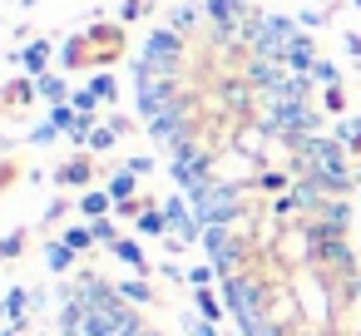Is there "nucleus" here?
Wrapping results in <instances>:
<instances>
[{"instance_id":"obj_1","label":"nucleus","mask_w":361,"mask_h":336,"mask_svg":"<svg viewBox=\"0 0 361 336\" xmlns=\"http://www.w3.org/2000/svg\"><path fill=\"white\" fill-rule=\"evenodd\" d=\"M124 50H129V30H124V20H94V25H85L80 35H70L65 45H60V65L75 75V70H94V75H104L109 65H119L124 60Z\"/></svg>"},{"instance_id":"obj_2","label":"nucleus","mask_w":361,"mask_h":336,"mask_svg":"<svg viewBox=\"0 0 361 336\" xmlns=\"http://www.w3.org/2000/svg\"><path fill=\"white\" fill-rule=\"evenodd\" d=\"M90 178H94V154H90V149L70 154V158L55 168V183H60V188H90Z\"/></svg>"},{"instance_id":"obj_3","label":"nucleus","mask_w":361,"mask_h":336,"mask_svg":"<svg viewBox=\"0 0 361 336\" xmlns=\"http://www.w3.org/2000/svg\"><path fill=\"white\" fill-rule=\"evenodd\" d=\"M35 80H11V85H0V114H11V109H25L35 104Z\"/></svg>"},{"instance_id":"obj_4","label":"nucleus","mask_w":361,"mask_h":336,"mask_svg":"<svg viewBox=\"0 0 361 336\" xmlns=\"http://www.w3.org/2000/svg\"><path fill=\"white\" fill-rule=\"evenodd\" d=\"M35 89H40V99H45L50 109H55V104H70V99H75V89L65 85V75H40V80H35Z\"/></svg>"},{"instance_id":"obj_5","label":"nucleus","mask_w":361,"mask_h":336,"mask_svg":"<svg viewBox=\"0 0 361 336\" xmlns=\"http://www.w3.org/2000/svg\"><path fill=\"white\" fill-rule=\"evenodd\" d=\"M75 208H80V213H85L90 223H94V218H109V208H114V198H109V188H85Z\"/></svg>"},{"instance_id":"obj_6","label":"nucleus","mask_w":361,"mask_h":336,"mask_svg":"<svg viewBox=\"0 0 361 336\" xmlns=\"http://www.w3.org/2000/svg\"><path fill=\"white\" fill-rule=\"evenodd\" d=\"M109 252H114V257H119V262H124V267H134V272H139V277H144V272H154V267H149V257H144V247H139V242H134V237H119V242H114V247H109Z\"/></svg>"},{"instance_id":"obj_7","label":"nucleus","mask_w":361,"mask_h":336,"mask_svg":"<svg viewBox=\"0 0 361 336\" xmlns=\"http://www.w3.org/2000/svg\"><path fill=\"white\" fill-rule=\"evenodd\" d=\"M109 198L114 203H129V198H139V173H129V168H119V173H109Z\"/></svg>"},{"instance_id":"obj_8","label":"nucleus","mask_w":361,"mask_h":336,"mask_svg":"<svg viewBox=\"0 0 361 336\" xmlns=\"http://www.w3.org/2000/svg\"><path fill=\"white\" fill-rule=\"evenodd\" d=\"M114 292H119L124 301H134V306H154V287H149L144 277H124V282H114Z\"/></svg>"},{"instance_id":"obj_9","label":"nucleus","mask_w":361,"mask_h":336,"mask_svg":"<svg viewBox=\"0 0 361 336\" xmlns=\"http://www.w3.org/2000/svg\"><path fill=\"white\" fill-rule=\"evenodd\" d=\"M20 65H25V70H30L35 80H40V75H50V45H45V40L25 45V50H20Z\"/></svg>"},{"instance_id":"obj_10","label":"nucleus","mask_w":361,"mask_h":336,"mask_svg":"<svg viewBox=\"0 0 361 336\" xmlns=\"http://www.w3.org/2000/svg\"><path fill=\"white\" fill-rule=\"evenodd\" d=\"M134 223H139V232H144V237H169V232H173V228H169V213H164V208H144V213H139Z\"/></svg>"},{"instance_id":"obj_11","label":"nucleus","mask_w":361,"mask_h":336,"mask_svg":"<svg viewBox=\"0 0 361 336\" xmlns=\"http://www.w3.org/2000/svg\"><path fill=\"white\" fill-rule=\"evenodd\" d=\"M193 306H198V316H208L213 326H218V321H223V311H228V306H223L208 287H193Z\"/></svg>"},{"instance_id":"obj_12","label":"nucleus","mask_w":361,"mask_h":336,"mask_svg":"<svg viewBox=\"0 0 361 336\" xmlns=\"http://www.w3.org/2000/svg\"><path fill=\"white\" fill-rule=\"evenodd\" d=\"M75 257H80V252H75V247H65L60 237L45 247V262H50V272H70V267H75Z\"/></svg>"},{"instance_id":"obj_13","label":"nucleus","mask_w":361,"mask_h":336,"mask_svg":"<svg viewBox=\"0 0 361 336\" xmlns=\"http://www.w3.org/2000/svg\"><path fill=\"white\" fill-rule=\"evenodd\" d=\"M336 144H346L351 154H361V119H356V114H346V119L336 124Z\"/></svg>"},{"instance_id":"obj_14","label":"nucleus","mask_w":361,"mask_h":336,"mask_svg":"<svg viewBox=\"0 0 361 336\" xmlns=\"http://www.w3.org/2000/svg\"><path fill=\"white\" fill-rule=\"evenodd\" d=\"M60 242H65V247H75V252H90V247H94V232H90V223H85V228H75V223H70V228L60 232Z\"/></svg>"},{"instance_id":"obj_15","label":"nucleus","mask_w":361,"mask_h":336,"mask_svg":"<svg viewBox=\"0 0 361 336\" xmlns=\"http://www.w3.org/2000/svg\"><path fill=\"white\" fill-rule=\"evenodd\" d=\"M119 144V129L114 124H94V134H90V154H104V149H114Z\"/></svg>"},{"instance_id":"obj_16","label":"nucleus","mask_w":361,"mask_h":336,"mask_svg":"<svg viewBox=\"0 0 361 336\" xmlns=\"http://www.w3.org/2000/svg\"><path fill=\"white\" fill-rule=\"evenodd\" d=\"M90 232H94V242H104V247H114V242H119L114 218H94V223H90Z\"/></svg>"},{"instance_id":"obj_17","label":"nucleus","mask_w":361,"mask_h":336,"mask_svg":"<svg viewBox=\"0 0 361 336\" xmlns=\"http://www.w3.org/2000/svg\"><path fill=\"white\" fill-rule=\"evenodd\" d=\"M183 336H223V331H218L208 316H193V311H188V316H183Z\"/></svg>"},{"instance_id":"obj_18","label":"nucleus","mask_w":361,"mask_h":336,"mask_svg":"<svg viewBox=\"0 0 361 336\" xmlns=\"http://www.w3.org/2000/svg\"><path fill=\"white\" fill-rule=\"evenodd\" d=\"M307 80H317L322 89H326V85H341V80H336V65H331V60H322V55H317V65H312V75H307Z\"/></svg>"},{"instance_id":"obj_19","label":"nucleus","mask_w":361,"mask_h":336,"mask_svg":"<svg viewBox=\"0 0 361 336\" xmlns=\"http://www.w3.org/2000/svg\"><path fill=\"white\" fill-rule=\"evenodd\" d=\"M144 15H154V0H124V11H119L124 25H129V20H144Z\"/></svg>"},{"instance_id":"obj_20","label":"nucleus","mask_w":361,"mask_h":336,"mask_svg":"<svg viewBox=\"0 0 361 336\" xmlns=\"http://www.w3.org/2000/svg\"><path fill=\"white\" fill-rule=\"evenodd\" d=\"M20 247H25V228H16L11 237H0V262H11V257H20Z\"/></svg>"},{"instance_id":"obj_21","label":"nucleus","mask_w":361,"mask_h":336,"mask_svg":"<svg viewBox=\"0 0 361 336\" xmlns=\"http://www.w3.org/2000/svg\"><path fill=\"white\" fill-rule=\"evenodd\" d=\"M322 104H326V114H346V89H341V85H326Z\"/></svg>"},{"instance_id":"obj_22","label":"nucleus","mask_w":361,"mask_h":336,"mask_svg":"<svg viewBox=\"0 0 361 336\" xmlns=\"http://www.w3.org/2000/svg\"><path fill=\"white\" fill-rule=\"evenodd\" d=\"M60 134H65L60 124H35V129H30V144H35V149H45V144H55Z\"/></svg>"},{"instance_id":"obj_23","label":"nucleus","mask_w":361,"mask_h":336,"mask_svg":"<svg viewBox=\"0 0 361 336\" xmlns=\"http://www.w3.org/2000/svg\"><path fill=\"white\" fill-rule=\"evenodd\" d=\"M90 89H94L99 99H114V94H119V85H114V75H109V70H104V75H94V80H90Z\"/></svg>"},{"instance_id":"obj_24","label":"nucleus","mask_w":361,"mask_h":336,"mask_svg":"<svg viewBox=\"0 0 361 336\" xmlns=\"http://www.w3.org/2000/svg\"><path fill=\"white\" fill-rule=\"evenodd\" d=\"M70 104H75L80 114H94V109H99V94H94V89L85 85V89H75V99H70Z\"/></svg>"},{"instance_id":"obj_25","label":"nucleus","mask_w":361,"mask_h":336,"mask_svg":"<svg viewBox=\"0 0 361 336\" xmlns=\"http://www.w3.org/2000/svg\"><path fill=\"white\" fill-rule=\"evenodd\" d=\"M213 277H218V267H213V262H203V267H188V287H208Z\"/></svg>"},{"instance_id":"obj_26","label":"nucleus","mask_w":361,"mask_h":336,"mask_svg":"<svg viewBox=\"0 0 361 336\" xmlns=\"http://www.w3.org/2000/svg\"><path fill=\"white\" fill-rule=\"evenodd\" d=\"M124 168L144 178V173H154V158H149V154H134V158H124Z\"/></svg>"},{"instance_id":"obj_27","label":"nucleus","mask_w":361,"mask_h":336,"mask_svg":"<svg viewBox=\"0 0 361 336\" xmlns=\"http://www.w3.org/2000/svg\"><path fill=\"white\" fill-rule=\"evenodd\" d=\"M16 178H20V163H16V158H6V163H0V193H6Z\"/></svg>"},{"instance_id":"obj_28","label":"nucleus","mask_w":361,"mask_h":336,"mask_svg":"<svg viewBox=\"0 0 361 336\" xmlns=\"http://www.w3.org/2000/svg\"><path fill=\"white\" fill-rule=\"evenodd\" d=\"M326 20H331V11H307V15H302V25H307V30H322Z\"/></svg>"},{"instance_id":"obj_29","label":"nucleus","mask_w":361,"mask_h":336,"mask_svg":"<svg viewBox=\"0 0 361 336\" xmlns=\"http://www.w3.org/2000/svg\"><path fill=\"white\" fill-rule=\"evenodd\" d=\"M65 208H70V198H55V203L45 208V223H60V218H65Z\"/></svg>"},{"instance_id":"obj_30","label":"nucleus","mask_w":361,"mask_h":336,"mask_svg":"<svg viewBox=\"0 0 361 336\" xmlns=\"http://www.w3.org/2000/svg\"><path fill=\"white\" fill-rule=\"evenodd\" d=\"M341 45H346V55H351V60H361V35H346Z\"/></svg>"},{"instance_id":"obj_31","label":"nucleus","mask_w":361,"mask_h":336,"mask_svg":"<svg viewBox=\"0 0 361 336\" xmlns=\"http://www.w3.org/2000/svg\"><path fill=\"white\" fill-rule=\"evenodd\" d=\"M0 154H6V134H0Z\"/></svg>"},{"instance_id":"obj_32","label":"nucleus","mask_w":361,"mask_h":336,"mask_svg":"<svg viewBox=\"0 0 361 336\" xmlns=\"http://www.w3.org/2000/svg\"><path fill=\"white\" fill-rule=\"evenodd\" d=\"M223 336H243V331H223Z\"/></svg>"},{"instance_id":"obj_33","label":"nucleus","mask_w":361,"mask_h":336,"mask_svg":"<svg viewBox=\"0 0 361 336\" xmlns=\"http://www.w3.org/2000/svg\"><path fill=\"white\" fill-rule=\"evenodd\" d=\"M351 6H356V11H361V0H351Z\"/></svg>"}]
</instances>
